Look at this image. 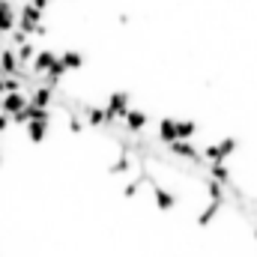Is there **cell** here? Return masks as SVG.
I'll return each instance as SVG.
<instances>
[{"label": "cell", "mask_w": 257, "mask_h": 257, "mask_svg": "<svg viewBox=\"0 0 257 257\" xmlns=\"http://www.w3.org/2000/svg\"><path fill=\"white\" fill-rule=\"evenodd\" d=\"M153 200H156V206L162 212H171L177 206V194L171 192V189H165V186H153Z\"/></svg>", "instance_id": "obj_13"}, {"label": "cell", "mask_w": 257, "mask_h": 257, "mask_svg": "<svg viewBox=\"0 0 257 257\" xmlns=\"http://www.w3.org/2000/svg\"><path fill=\"white\" fill-rule=\"evenodd\" d=\"M21 66H18V57H15V48L9 45H0V75H15Z\"/></svg>", "instance_id": "obj_14"}, {"label": "cell", "mask_w": 257, "mask_h": 257, "mask_svg": "<svg viewBox=\"0 0 257 257\" xmlns=\"http://www.w3.org/2000/svg\"><path fill=\"white\" fill-rule=\"evenodd\" d=\"M54 60H57V51H54V48H39V51L33 54V60H30V66H27V69H30L36 78H42V75L48 72V66L54 63Z\"/></svg>", "instance_id": "obj_9"}, {"label": "cell", "mask_w": 257, "mask_h": 257, "mask_svg": "<svg viewBox=\"0 0 257 257\" xmlns=\"http://www.w3.org/2000/svg\"><path fill=\"white\" fill-rule=\"evenodd\" d=\"M197 132H200V126L194 120H177V141H192Z\"/></svg>", "instance_id": "obj_18"}, {"label": "cell", "mask_w": 257, "mask_h": 257, "mask_svg": "<svg viewBox=\"0 0 257 257\" xmlns=\"http://www.w3.org/2000/svg\"><path fill=\"white\" fill-rule=\"evenodd\" d=\"M6 128H9V117H6V114H0V135H3Z\"/></svg>", "instance_id": "obj_23"}, {"label": "cell", "mask_w": 257, "mask_h": 257, "mask_svg": "<svg viewBox=\"0 0 257 257\" xmlns=\"http://www.w3.org/2000/svg\"><path fill=\"white\" fill-rule=\"evenodd\" d=\"M51 3H57V0H51Z\"/></svg>", "instance_id": "obj_25"}, {"label": "cell", "mask_w": 257, "mask_h": 257, "mask_svg": "<svg viewBox=\"0 0 257 257\" xmlns=\"http://www.w3.org/2000/svg\"><path fill=\"white\" fill-rule=\"evenodd\" d=\"M206 171H209V180H212V183H218V186H224V189L230 186V168H227L224 162H212Z\"/></svg>", "instance_id": "obj_15"}, {"label": "cell", "mask_w": 257, "mask_h": 257, "mask_svg": "<svg viewBox=\"0 0 257 257\" xmlns=\"http://www.w3.org/2000/svg\"><path fill=\"white\" fill-rule=\"evenodd\" d=\"M42 18H45V15H42L39 9H33V6L24 0V3L15 9V30H21L24 36H33V33H36V27L42 24Z\"/></svg>", "instance_id": "obj_3"}, {"label": "cell", "mask_w": 257, "mask_h": 257, "mask_svg": "<svg viewBox=\"0 0 257 257\" xmlns=\"http://www.w3.org/2000/svg\"><path fill=\"white\" fill-rule=\"evenodd\" d=\"M156 138H159V144H171V141H177V117H162L159 120V128H156Z\"/></svg>", "instance_id": "obj_12"}, {"label": "cell", "mask_w": 257, "mask_h": 257, "mask_svg": "<svg viewBox=\"0 0 257 257\" xmlns=\"http://www.w3.org/2000/svg\"><path fill=\"white\" fill-rule=\"evenodd\" d=\"M27 141L30 144H42L45 141V135H48V128H51V123H45V120H33V123H27Z\"/></svg>", "instance_id": "obj_16"}, {"label": "cell", "mask_w": 257, "mask_h": 257, "mask_svg": "<svg viewBox=\"0 0 257 257\" xmlns=\"http://www.w3.org/2000/svg\"><path fill=\"white\" fill-rule=\"evenodd\" d=\"M27 3H30V6H33V9H39V12H42V15H45V9H48V6H51V0H27Z\"/></svg>", "instance_id": "obj_22"}, {"label": "cell", "mask_w": 257, "mask_h": 257, "mask_svg": "<svg viewBox=\"0 0 257 257\" xmlns=\"http://www.w3.org/2000/svg\"><path fill=\"white\" fill-rule=\"evenodd\" d=\"M254 212H257V209H254Z\"/></svg>", "instance_id": "obj_26"}, {"label": "cell", "mask_w": 257, "mask_h": 257, "mask_svg": "<svg viewBox=\"0 0 257 257\" xmlns=\"http://www.w3.org/2000/svg\"><path fill=\"white\" fill-rule=\"evenodd\" d=\"M135 165H138L135 156H123V153H120V159L108 168V174H111V177H123V174H132V171H135Z\"/></svg>", "instance_id": "obj_17"}, {"label": "cell", "mask_w": 257, "mask_h": 257, "mask_svg": "<svg viewBox=\"0 0 257 257\" xmlns=\"http://www.w3.org/2000/svg\"><path fill=\"white\" fill-rule=\"evenodd\" d=\"M60 57V63H63L66 72H81L84 63H87V57H84V51H78V48H66L63 54H57Z\"/></svg>", "instance_id": "obj_11"}, {"label": "cell", "mask_w": 257, "mask_h": 257, "mask_svg": "<svg viewBox=\"0 0 257 257\" xmlns=\"http://www.w3.org/2000/svg\"><path fill=\"white\" fill-rule=\"evenodd\" d=\"M120 126H123L126 135H141L144 128L150 126V114H147V111H141V108H128L126 117L120 120Z\"/></svg>", "instance_id": "obj_4"}, {"label": "cell", "mask_w": 257, "mask_h": 257, "mask_svg": "<svg viewBox=\"0 0 257 257\" xmlns=\"http://www.w3.org/2000/svg\"><path fill=\"white\" fill-rule=\"evenodd\" d=\"M60 90V87H57ZM57 90L54 87H45V84H39V87H33L30 93H27V105H33V108H54V99H57Z\"/></svg>", "instance_id": "obj_5"}, {"label": "cell", "mask_w": 257, "mask_h": 257, "mask_svg": "<svg viewBox=\"0 0 257 257\" xmlns=\"http://www.w3.org/2000/svg\"><path fill=\"white\" fill-rule=\"evenodd\" d=\"M66 128H69V132H72V135H81V132H84V120H81V114H69V117H66Z\"/></svg>", "instance_id": "obj_21"}, {"label": "cell", "mask_w": 257, "mask_h": 257, "mask_svg": "<svg viewBox=\"0 0 257 257\" xmlns=\"http://www.w3.org/2000/svg\"><path fill=\"white\" fill-rule=\"evenodd\" d=\"M236 150H239V141H236L233 135H227V138H218V141H212L209 147H203V150H200V162H206V165H212V162H227Z\"/></svg>", "instance_id": "obj_1"}, {"label": "cell", "mask_w": 257, "mask_h": 257, "mask_svg": "<svg viewBox=\"0 0 257 257\" xmlns=\"http://www.w3.org/2000/svg\"><path fill=\"white\" fill-rule=\"evenodd\" d=\"M102 108H105V117H108V126H114V123H120V120L126 117V111L132 108V93H128V90H114V93L108 96V102H105Z\"/></svg>", "instance_id": "obj_2"}, {"label": "cell", "mask_w": 257, "mask_h": 257, "mask_svg": "<svg viewBox=\"0 0 257 257\" xmlns=\"http://www.w3.org/2000/svg\"><path fill=\"white\" fill-rule=\"evenodd\" d=\"M81 120H84V126L99 128V132L108 126V117H105V108H102V105H87V102H84V108H81Z\"/></svg>", "instance_id": "obj_7"}, {"label": "cell", "mask_w": 257, "mask_h": 257, "mask_svg": "<svg viewBox=\"0 0 257 257\" xmlns=\"http://www.w3.org/2000/svg\"><path fill=\"white\" fill-rule=\"evenodd\" d=\"M254 239H257V227H254Z\"/></svg>", "instance_id": "obj_24"}, {"label": "cell", "mask_w": 257, "mask_h": 257, "mask_svg": "<svg viewBox=\"0 0 257 257\" xmlns=\"http://www.w3.org/2000/svg\"><path fill=\"white\" fill-rule=\"evenodd\" d=\"M206 194H209V203H221V206L227 203V189L212 180H206Z\"/></svg>", "instance_id": "obj_20"}, {"label": "cell", "mask_w": 257, "mask_h": 257, "mask_svg": "<svg viewBox=\"0 0 257 257\" xmlns=\"http://www.w3.org/2000/svg\"><path fill=\"white\" fill-rule=\"evenodd\" d=\"M168 153H171L174 159H183V162H192V165L200 162V150H197L194 141H171V144H168Z\"/></svg>", "instance_id": "obj_6"}, {"label": "cell", "mask_w": 257, "mask_h": 257, "mask_svg": "<svg viewBox=\"0 0 257 257\" xmlns=\"http://www.w3.org/2000/svg\"><path fill=\"white\" fill-rule=\"evenodd\" d=\"M221 209H224L221 203H209L206 209H200V212H197V224H200V227H206V224H212V221L218 218V212H221Z\"/></svg>", "instance_id": "obj_19"}, {"label": "cell", "mask_w": 257, "mask_h": 257, "mask_svg": "<svg viewBox=\"0 0 257 257\" xmlns=\"http://www.w3.org/2000/svg\"><path fill=\"white\" fill-rule=\"evenodd\" d=\"M15 30V3L12 0H0V42Z\"/></svg>", "instance_id": "obj_10"}, {"label": "cell", "mask_w": 257, "mask_h": 257, "mask_svg": "<svg viewBox=\"0 0 257 257\" xmlns=\"http://www.w3.org/2000/svg\"><path fill=\"white\" fill-rule=\"evenodd\" d=\"M21 108H27V93H24V90H18V93H3V96H0V114L12 117V114H18Z\"/></svg>", "instance_id": "obj_8"}]
</instances>
